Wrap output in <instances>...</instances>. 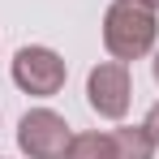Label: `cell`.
Returning a JSON list of instances; mask_svg holds the SVG:
<instances>
[{
    "instance_id": "1",
    "label": "cell",
    "mask_w": 159,
    "mask_h": 159,
    "mask_svg": "<svg viewBox=\"0 0 159 159\" xmlns=\"http://www.w3.org/2000/svg\"><path fill=\"white\" fill-rule=\"evenodd\" d=\"M159 39V17L155 4L146 0H112L103 13V48L112 60H142Z\"/></svg>"
},
{
    "instance_id": "2",
    "label": "cell",
    "mask_w": 159,
    "mask_h": 159,
    "mask_svg": "<svg viewBox=\"0 0 159 159\" xmlns=\"http://www.w3.org/2000/svg\"><path fill=\"white\" fill-rule=\"evenodd\" d=\"M65 78H69V65L52 52V48H22L13 56V82L34 95V99H52L65 90Z\"/></svg>"
},
{
    "instance_id": "3",
    "label": "cell",
    "mask_w": 159,
    "mask_h": 159,
    "mask_svg": "<svg viewBox=\"0 0 159 159\" xmlns=\"http://www.w3.org/2000/svg\"><path fill=\"white\" fill-rule=\"evenodd\" d=\"M69 142H73V133L65 125V116H56L52 107H34L17 125V146L30 159H65Z\"/></svg>"
},
{
    "instance_id": "4",
    "label": "cell",
    "mask_w": 159,
    "mask_h": 159,
    "mask_svg": "<svg viewBox=\"0 0 159 159\" xmlns=\"http://www.w3.org/2000/svg\"><path fill=\"white\" fill-rule=\"evenodd\" d=\"M86 103L103 120H125L129 112V65L125 60H103L86 78Z\"/></svg>"
},
{
    "instance_id": "5",
    "label": "cell",
    "mask_w": 159,
    "mask_h": 159,
    "mask_svg": "<svg viewBox=\"0 0 159 159\" xmlns=\"http://www.w3.org/2000/svg\"><path fill=\"white\" fill-rule=\"evenodd\" d=\"M112 151L116 159H155V138L146 133V125H120L112 129Z\"/></svg>"
},
{
    "instance_id": "6",
    "label": "cell",
    "mask_w": 159,
    "mask_h": 159,
    "mask_svg": "<svg viewBox=\"0 0 159 159\" xmlns=\"http://www.w3.org/2000/svg\"><path fill=\"white\" fill-rule=\"evenodd\" d=\"M65 159H116V151H112V133H73Z\"/></svg>"
},
{
    "instance_id": "7",
    "label": "cell",
    "mask_w": 159,
    "mask_h": 159,
    "mask_svg": "<svg viewBox=\"0 0 159 159\" xmlns=\"http://www.w3.org/2000/svg\"><path fill=\"white\" fill-rule=\"evenodd\" d=\"M142 125H146V133L155 138V146H159V103L151 107V112H146V120H142Z\"/></svg>"
},
{
    "instance_id": "8",
    "label": "cell",
    "mask_w": 159,
    "mask_h": 159,
    "mask_svg": "<svg viewBox=\"0 0 159 159\" xmlns=\"http://www.w3.org/2000/svg\"><path fill=\"white\" fill-rule=\"evenodd\" d=\"M155 82H159V52H155Z\"/></svg>"
},
{
    "instance_id": "9",
    "label": "cell",
    "mask_w": 159,
    "mask_h": 159,
    "mask_svg": "<svg viewBox=\"0 0 159 159\" xmlns=\"http://www.w3.org/2000/svg\"><path fill=\"white\" fill-rule=\"evenodd\" d=\"M146 4H155V9H159V0H146Z\"/></svg>"
}]
</instances>
